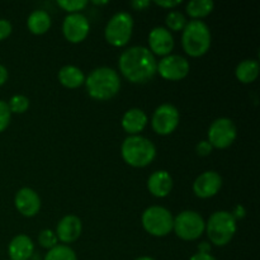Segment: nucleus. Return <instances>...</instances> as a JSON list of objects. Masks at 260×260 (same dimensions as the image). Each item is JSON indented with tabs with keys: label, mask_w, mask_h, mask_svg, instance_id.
<instances>
[{
	"label": "nucleus",
	"mask_w": 260,
	"mask_h": 260,
	"mask_svg": "<svg viewBox=\"0 0 260 260\" xmlns=\"http://www.w3.org/2000/svg\"><path fill=\"white\" fill-rule=\"evenodd\" d=\"M121 73L131 83L142 84L151 80L156 74L157 62L149 48L134 46L124 51L118 61Z\"/></svg>",
	"instance_id": "1"
},
{
	"label": "nucleus",
	"mask_w": 260,
	"mask_h": 260,
	"mask_svg": "<svg viewBox=\"0 0 260 260\" xmlns=\"http://www.w3.org/2000/svg\"><path fill=\"white\" fill-rule=\"evenodd\" d=\"M86 89L91 98L98 101H107L116 95L121 88V80L117 74L111 68H99L89 74L85 79Z\"/></svg>",
	"instance_id": "2"
},
{
	"label": "nucleus",
	"mask_w": 260,
	"mask_h": 260,
	"mask_svg": "<svg viewBox=\"0 0 260 260\" xmlns=\"http://www.w3.org/2000/svg\"><path fill=\"white\" fill-rule=\"evenodd\" d=\"M121 150L124 161L135 168H144L151 164L156 155L155 145L140 135L127 137L122 144Z\"/></svg>",
	"instance_id": "3"
},
{
	"label": "nucleus",
	"mask_w": 260,
	"mask_h": 260,
	"mask_svg": "<svg viewBox=\"0 0 260 260\" xmlns=\"http://www.w3.org/2000/svg\"><path fill=\"white\" fill-rule=\"evenodd\" d=\"M182 45L185 52L192 57L205 55L211 47V32L202 20H190L183 29Z\"/></svg>",
	"instance_id": "4"
},
{
	"label": "nucleus",
	"mask_w": 260,
	"mask_h": 260,
	"mask_svg": "<svg viewBox=\"0 0 260 260\" xmlns=\"http://www.w3.org/2000/svg\"><path fill=\"white\" fill-rule=\"evenodd\" d=\"M206 231L210 241L217 246H225L236 233V220L228 211L215 212L206 223Z\"/></svg>",
	"instance_id": "5"
},
{
	"label": "nucleus",
	"mask_w": 260,
	"mask_h": 260,
	"mask_svg": "<svg viewBox=\"0 0 260 260\" xmlns=\"http://www.w3.org/2000/svg\"><path fill=\"white\" fill-rule=\"evenodd\" d=\"M132 29H134L132 15L127 12H119L111 18L104 30V36L109 45L114 47H122L128 43L132 36Z\"/></svg>",
	"instance_id": "6"
},
{
	"label": "nucleus",
	"mask_w": 260,
	"mask_h": 260,
	"mask_svg": "<svg viewBox=\"0 0 260 260\" xmlns=\"http://www.w3.org/2000/svg\"><path fill=\"white\" fill-rule=\"evenodd\" d=\"M173 218L172 213L164 207L160 206H152L149 207L142 213V225L144 229L152 236L168 235L173 230Z\"/></svg>",
	"instance_id": "7"
},
{
	"label": "nucleus",
	"mask_w": 260,
	"mask_h": 260,
	"mask_svg": "<svg viewBox=\"0 0 260 260\" xmlns=\"http://www.w3.org/2000/svg\"><path fill=\"white\" fill-rule=\"evenodd\" d=\"M206 229L202 216L194 211H183L173 221V230L183 240L192 241L200 238Z\"/></svg>",
	"instance_id": "8"
},
{
	"label": "nucleus",
	"mask_w": 260,
	"mask_h": 260,
	"mask_svg": "<svg viewBox=\"0 0 260 260\" xmlns=\"http://www.w3.org/2000/svg\"><path fill=\"white\" fill-rule=\"evenodd\" d=\"M236 135V126L231 119L218 118L208 129V142L216 149H226L235 141Z\"/></svg>",
	"instance_id": "9"
},
{
	"label": "nucleus",
	"mask_w": 260,
	"mask_h": 260,
	"mask_svg": "<svg viewBox=\"0 0 260 260\" xmlns=\"http://www.w3.org/2000/svg\"><path fill=\"white\" fill-rule=\"evenodd\" d=\"M151 124L157 135H170L179 124V111L173 104H161L154 112Z\"/></svg>",
	"instance_id": "10"
},
{
	"label": "nucleus",
	"mask_w": 260,
	"mask_h": 260,
	"mask_svg": "<svg viewBox=\"0 0 260 260\" xmlns=\"http://www.w3.org/2000/svg\"><path fill=\"white\" fill-rule=\"evenodd\" d=\"M156 73L167 80H182L189 73V62L179 55H168L157 63Z\"/></svg>",
	"instance_id": "11"
},
{
	"label": "nucleus",
	"mask_w": 260,
	"mask_h": 260,
	"mask_svg": "<svg viewBox=\"0 0 260 260\" xmlns=\"http://www.w3.org/2000/svg\"><path fill=\"white\" fill-rule=\"evenodd\" d=\"M89 29H90V25H89L88 19H86L85 15L80 14V13L69 14L63 19V36L71 43H79L85 40L89 33Z\"/></svg>",
	"instance_id": "12"
},
{
	"label": "nucleus",
	"mask_w": 260,
	"mask_h": 260,
	"mask_svg": "<svg viewBox=\"0 0 260 260\" xmlns=\"http://www.w3.org/2000/svg\"><path fill=\"white\" fill-rule=\"evenodd\" d=\"M222 185V178L216 172H205L201 174L193 184V190L200 198H211L220 190Z\"/></svg>",
	"instance_id": "13"
},
{
	"label": "nucleus",
	"mask_w": 260,
	"mask_h": 260,
	"mask_svg": "<svg viewBox=\"0 0 260 260\" xmlns=\"http://www.w3.org/2000/svg\"><path fill=\"white\" fill-rule=\"evenodd\" d=\"M150 50L159 56H168L174 47L172 33L164 27H156L149 35Z\"/></svg>",
	"instance_id": "14"
},
{
	"label": "nucleus",
	"mask_w": 260,
	"mask_h": 260,
	"mask_svg": "<svg viewBox=\"0 0 260 260\" xmlns=\"http://www.w3.org/2000/svg\"><path fill=\"white\" fill-rule=\"evenodd\" d=\"M15 207L25 217H33L41 208V200L30 188H22L15 194Z\"/></svg>",
	"instance_id": "15"
},
{
	"label": "nucleus",
	"mask_w": 260,
	"mask_h": 260,
	"mask_svg": "<svg viewBox=\"0 0 260 260\" xmlns=\"http://www.w3.org/2000/svg\"><path fill=\"white\" fill-rule=\"evenodd\" d=\"M56 236L57 240L62 243L69 244L75 241L81 234V221L80 218L74 215L65 216L62 220L58 222L57 229H56Z\"/></svg>",
	"instance_id": "16"
},
{
	"label": "nucleus",
	"mask_w": 260,
	"mask_h": 260,
	"mask_svg": "<svg viewBox=\"0 0 260 260\" xmlns=\"http://www.w3.org/2000/svg\"><path fill=\"white\" fill-rule=\"evenodd\" d=\"M147 188L155 197H167L173 188V179L168 172L157 170L150 175L149 180H147Z\"/></svg>",
	"instance_id": "17"
},
{
	"label": "nucleus",
	"mask_w": 260,
	"mask_h": 260,
	"mask_svg": "<svg viewBox=\"0 0 260 260\" xmlns=\"http://www.w3.org/2000/svg\"><path fill=\"white\" fill-rule=\"evenodd\" d=\"M35 245L27 235H18L10 241L8 253L12 260H28L32 256Z\"/></svg>",
	"instance_id": "18"
},
{
	"label": "nucleus",
	"mask_w": 260,
	"mask_h": 260,
	"mask_svg": "<svg viewBox=\"0 0 260 260\" xmlns=\"http://www.w3.org/2000/svg\"><path fill=\"white\" fill-rule=\"evenodd\" d=\"M147 123V116L144 111L139 108H132L124 113L122 118V127L131 136L139 135Z\"/></svg>",
	"instance_id": "19"
},
{
	"label": "nucleus",
	"mask_w": 260,
	"mask_h": 260,
	"mask_svg": "<svg viewBox=\"0 0 260 260\" xmlns=\"http://www.w3.org/2000/svg\"><path fill=\"white\" fill-rule=\"evenodd\" d=\"M58 80L66 88L75 89L85 83V76H84L83 71L79 68L73 65H68L63 66L58 71Z\"/></svg>",
	"instance_id": "20"
},
{
	"label": "nucleus",
	"mask_w": 260,
	"mask_h": 260,
	"mask_svg": "<svg viewBox=\"0 0 260 260\" xmlns=\"http://www.w3.org/2000/svg\"><path fill=\"white\" fill-rule=\"evenodd\" d=\"M28 29L33 35H43L47 32L51 27V17L45 10H35L30 13L27 20Z\"/></svg>",
	"instance_id": "21"
},
{
	"label": "nucleus",
	"mask_w": 260,
	"mask_h": 260,
	"mask_svg": "<svg viewBox=\"0 0 260 260\" xmlns=\"http://www.w3.org/2000/svg\"><path fill=\"white\" fill-rule=\"evenodd\" d=\"M236 78L244 84H250L258 78L259 75V62L256 60H244L236 68Z\"/></svg>",
	"instance_id": "22"
},
{
	"label": "nucleus",
	"mask_w": 260,
	"mask_h": 260,
	"mask_svg": "<svg viewBox=\"0 0 260 260\" xmlns=\"http://www.w3.org/2000/svg\"><path fill=\"white\" fill-rule=\"evenodd\" d=\"M215 8V3L212 0H192L187 4L185 10H187L188 15L194 19H200V18L207 17Z\"/></svg>",
	"instance_id": "23"
},
{
	"label": "nucleus",
	"mask_w": 260,
	"mask_h": 260,
	"mask_svg": "<svg viewBox=\"0 0 260 260\" xmlns=\"http://www.w3.org/2000/svg\"><path fill=\"white\" fill-rule=\"evenodd\" d=\"M45 260H78L75 251L66 245H56L46 254Z\"/></svg>",
	"instance_id": "24"
},
{
	"label": "nucleus",
	"mask_w": 260,
	"mask_h": 260,
	"mask_svg": "<svg viewBox=\"0 0 260 260\" xmlns=\"http://www.w3.org/2000/svg\"><path fill=\"white\" fill-rule=\"evenodd\" d=\"M165 22H167L168 28L170 30H174V32L183 30L185 25H187V19H185V17L180 12H170L167 15Z\"/></svg>",
	"instance_id": "25"
},
{
	"label": "nucleus",
	"mask_w": 260,
	"mask_h": 260,
	"mask_svg": "<svg viewBox=\"0 0 260 260\" xmlns=\"http://www.w3.org/2000/svg\"><path fill=\"white\" fill-rule=\"evenodd\" d=\"M8 107L12 113H24L29 107V101L24 95H14L10 98Z\"/></svg>",
	"instance_id": "26"
},
{
	"label": "nucleus",
	"mask_w": 260,
	"mask_h": 260,
	"mask_svg": "<svg viewBox=\"0 0 260 260\" xmlns=\"http://www.w3.org/2000/svg\"><path fill=\"white\" fill-rule=\"evenodd\" d=\"M38 243L42 248L52 249L57 245V236L51 230H42L38 235Z\"/></svg>",
	"instance_id": "27"
},
{
	"label": "nucleus",
	"mask_w": 260,
	"mask_h": 260,
	"mask_svg": "<svg viewBox=\"0 0 260 260\" xmlns=\"http://www.w3.org/2000/svg\"><path fill=\"white\" fill-rule=\"evenodd\" d=\"M57 4L63 10L73 14V13H79V10H83L88 5V2L86 0H60L57 2Z\"/></svg>",
	"instance_id": "28"
},
{
	"label": "nucleus",
	"mask_w": 260,
	"mask_h": 260,
	"mask_svg": "<svg viewBox=\"0 0 260 260\" xmlns=\"http://www.w3.org/2000/svg\"><path fill=\"white\" fill-rule=\"evenodd\" d=\"M10 118H12V112L8 107V103L4 101H0V132H3L9 126Z\"/></svg>",
	"instance_id": "29"
},
{
	"label": "nucleus",
	"mask_w": 260,
	"mask_h": 260,
	"mask_svg": "<svg viewBox=\"0 0 260 260\" xmlns=\"http://www.w3.org/2000/svg\"><path fill=\"white\" fill-rule=\"evenodd\" d=\"M10 33H12V24L9 20L0 19V41L9 37Z\"/></svg>",
	"instance_id": "30"
},
{
	"label": "nucleus",
	"mask_w": 260,
	"mask_h": 260,
	"mask_svg": "<svg viewBox=\"0 0 260 260\" xmlns=\"http://www.w3.org/2000/svg\"><path fill=\"white\" fill-rule=\"evenodd\" d=\"M212 145L208 141H201L197 145V147H196V151H197V154L200 156H206V155H210L212 152Z\"/></svg>",
	"instance_id": "31"
},
{
	"label": "nucleus",
	"mask_w": 260,
	"mask_h": 260,
	"mask_svg": "<svg viewBox=\"0 0 260 260\" xmlns=\"http://www.w3.org/2000/svg\"><path fill=\"white\" fill-rule=\"evenodd\" d=\"M180 0H169V2H168V0H164V2H161V0H156V2H155V4L156 5H159V7H161V8H174V7H177V5H179L180 4Z\"/></svg>",
	"instance_id": "32"
},
{
	"label": "nucleus",
	"mask_w": 260,
	"mask_h": 260,
	"mask_svg": "<svg viewBox=\"0 0 260 260\" xmlns=\"http://www.w3.org/2000/svg\"><path fill=\"white\" fill-rule=\"evenodd\" d=\"M150 4H151V3H150L149 0H134V2L131 3L132 8L136 10H144L145 8L149 7Z\"/></svg>",
	"instance_id": "33"
},
{
	"label": "nucleus",
	"mask_w": 260,
	"mask_h": 260,
	"mask_svg": "<svg viewBox=\"0 0 260 260\" xmlns=\"http://www.w3.org/2000/svg\"><path fill=\"white\" fill-rule=\"evenodd\" d=\"M245 208L243 207V206H236L235 210H234V212L231 213L233 215V217L235 218V220H239V218H244L245 217Z\"/></svg>",
	"instance_id": "34"
},
{
	"label": "nucleus",
	"mask_w": 260,
	"mask_h": 260,
	"mask_svg": "<svg viewBox=\"0 0 260 260\" xmlns=\"http://www.w3.org/2000/svg\"><path fill=\"white\" fill-rule=\"evenodd\" d=\"M190 260H217L213 258L211 254H205V253H197L190 258Z\"/></svg>",
	"instance_id": "35"
},
{
	"label": "nucleus",
	"mask_w": 260,
	"mask_h": 260,
	"mask_svg": "<svg viewBox=\"0 0 260 260\" xmlns=\"http://www.w3.org/2000/svg\"><path fill=\"white\" fill-rule=\"evenodd\" d=\"M7 79H8L7 69H5L3 65H0V86L7 81Z\"/></svg>",
	"instance_id": "36"
},
{
	"label": "nucleus",
	"mask_w": 260,
	"mask_h": 260,
	"mask_svg": "<svg viewBox=\"0 0 260 260\" xmlns=\"http://www.w3.org/2000/svg\"><path fill=\"white\" fill-rule=\"evenodd\" d=\"M198 249H200V251H198V253L210 254L211 246H210V244H207V243H202V244H201L200 246H198Z\"/></svg>",
	"instance_id": "37"
},
{
	"label": "nucleus",
	"mask_w": 260,
	"mask_h": 260,
	"mask_svg": "<svg viewBox=\"0 0 260 260\" xmlns=\"http://www.w3.org/2000/svg\"><path fill=\"white\" fill-rule=\"evenodd\" d=\"M93 4H95V5H104V4H108V2H98V0H93Z\"/></svg>",
	"instance_id": "38"
},
{
	"label": "nucleus",
	"mask_w": 260,
	"mask_h": 260,
	"mask_svg": "<svg viewBox=\"0 0 260 260\" xmlns=\"http://www.w3.org/2000/svg\"><path fill=\"white\" fill-rule=\"evenodd\" d=\"M136 260H155V259L150 258V256H141V258H137Z\"/></svg>",
	"instance_id": "39"
}]
</instances>
